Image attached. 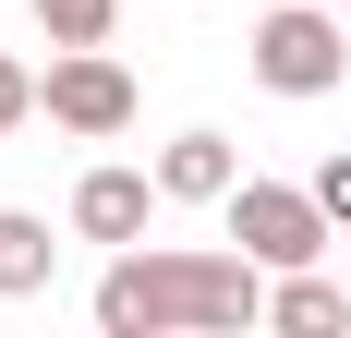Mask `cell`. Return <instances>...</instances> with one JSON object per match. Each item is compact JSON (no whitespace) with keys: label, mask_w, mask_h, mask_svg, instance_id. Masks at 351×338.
Masks as SVG:
<instances>
[{"label":"cell","mask_w":351,"mask_h":338,"mask_svg":"<svg viewBox=\"0 0 351 338\" xmlns=\"http://www.w3.org/2000/svg\"><path fill=\"white\" fill-rule=\"evenodd\" d=\"M36 25H49V49H109L121 0H36Z\"/></svg>","instance_id":"obj_9"},{"label":"cell","mask_w":351,"mask_h":338,"mask_svg":"<svg viewBox=\"0 0 351 338\" xmlns=\"http://www.w3.org/2000/svg\"><path fill=\"white\" fill-rule=\"evenodd\" d=\"M158 169H85V181H73V242H109V254H121V242H145V218H158Z\"/></svg>","instance_id":"obj_5"},{"label":"cell","mask_w":351,"mask_h":338,"mask_svg":"<svg viewBox=\"0 0 351 338\" xmlns=\"http://www.w3.org/2000/svg\"><path fill=\"white\" fill-rule=\"evenodd\" d=\"M218 218H230V242H243L267 278H279V266H327V254H339V218H327L315 181H254V169H243V194L218 205Z\"/></svg>","instance_id":"obj_3"},{"label":"cell","mask_w":351,"mask_h":338,"mask_svg":"<svg viewBox=\"0 0 351 338\" xmlns=\"http://www.w3.org/2000/svg\"><path fill=\"white\" fill-rule=\"evenodd\" d=\"M36 109H49V73H25L12 49H0V133H25Z\"/></svg>","instance_id":"obj_10"},{"label":"cell","mask_w":351,"mask_h":338,"mask_svg":"<svg viewBox=\"0 0 351 338\" xmlns=\"http://www.w3.org/2000/svg\"><path fill=\"white\" fill-rule=\"evenodd\" d=\"M267 326L279 338H351V266H279L267 278Z\"/></svg>","instance_id":"obj_7"},{"label":"cell","mask_w":351,"mask_h":338,"mask_svg":"<svg viewBox=\"0 0 351 338\" xmlns=\"http://www.w3.org/2000/svg\"><path fill=\"white\" fill-rule=\"evenodd\" d=\"M243 61L267 97H339V73H351V12L339 0H267L243 36Z\"/></svg>","instance_id":"obj_2"},{"label":"cell","mask_w":351,"mask_h":338,"mask_svg":"<svg viewBox=\"0 0 351 338\" xmlns=\"http://www.w3.org/2000/svg\"><path fill=\"white\" fill-rule=\"evenodd\" d=\"M97 326L109 338H230V326H267V266L243 242H121L97 266Z\"/></svg>","instance_id":"obj_1"},{"label":"cell","mask_w":351,"mask_h":338,"mask_svg":"<svg viewBox=\"0 0 351 338\" xmlns=\"http://www.w3.org/2000/svg\"><path fill=\"white\" fill-rule=\"evenodd\" d=\"M339 266H351V242H339Z\"/></svg>","instance_id":"obj_12"},{"label":"cell","mask_w":351,"mask_h":338,"mask_svg":"<svg viewBox=\"0 0 351 338\" xmlns=\"http://www.w3.org/2000/svg\"><path fill=\"white\" fill-rule=\"evenodd\" d=\"M158 194H170V205H230V194H243V145L206 133V121L170 133V145H158Z\"/></svg>","instance_id":"obj_6"},{"label":"cell","mask_w":351,"mask_h":338,"mask_svg":"<svg viewBox=\"0 0 351 338\" xmlns=\"http://www.w3.org/2000/svg\"><path fill=\"white\" fill-rule=\"evenodd\" d=\"M36 121H61V133L109 145V133H134V73L109 61V49H49V109Z\"/></svg>","instance_id":"obj_4"},{"label":"cell","mask_w":351,"mask_h":338,"mask_svg":"<svg viewBox=\"0 0 351 338\" xmlns=\"http://www.w3.org/2000/svg\"><path fill=\"white\" fill-rule=\"evenodd\" d=\"M49 266H61V242H49V218H25V205H0V302H36V290H49Z\"/></svg>","instance_id":"obj_8"},{"label":"cell","mask_w":351,"mask_h":338,"mask_svg":"<svg viewBox=\"0 0 351 338\" xmlns=\"http://www.w3.org/2000/svg\"><path fill=\"white\" fill-rule=\"evenodd\" d=\"M339 12H351V0H339Z\"/></svg>","instance_id":"obj_13"},{"label":"cell","mask_w":351,"mask_h":338,"mask_svg":"<svg viewBox=\"0 0 351 338\" xmlns=\"http://www.w3.org/2000/svg\"><path fill=\"white\" fill-rule=\"evenodd\" d=\"M315 194H327V218H339V242H351V145H339V157L315 169Z\"/></svg>","instance_id":"obj_11"}]
</instances>
